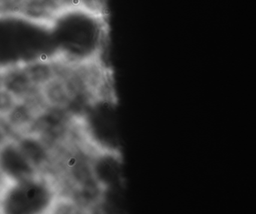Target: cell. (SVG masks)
Here are the masks:
<instances>
[{
	"mask_svg": "<svg viewBox=\"0 0 256 214\" xmlns=\"http://www.w3.org/2000/svg\"><path fill=\"white\" fill-rule=\"evenodd\" d=\"M64 7H70L74 10L108 13V0H60Z\"/></svg>",
	"mask_w": 256,
	"mask_h": 214,
	"instance_id": "cell-1",
	"label": "cell"
}]
</instances>
